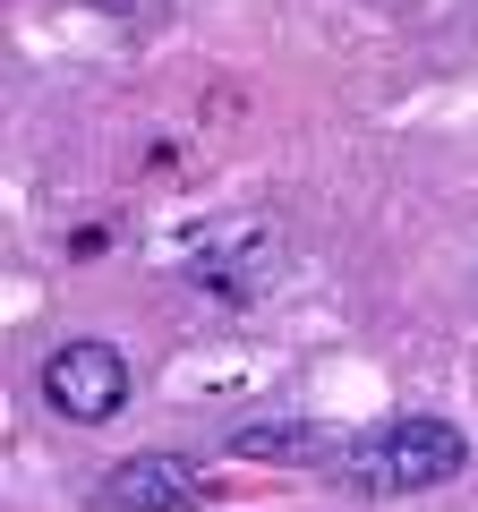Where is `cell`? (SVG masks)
Returning a JSON list of instances; mask_svg holds the SVG:
<instances>
[{"mask_svg": "<svg viewBox=\"0 0 478 512\" xmlns=\"http://www.w3.org/2000/svg\"><path fill=\"white\" fill-rule=\"evenodd\" d=\"M470 444H461L453 419H385L368 444L342 453V487L385 504V495H427V487H453Z\"/></svg>", "mask_w": 478, "mask_h": 512, "instance_id": "1", "label": "cell"}, {"mask_svg": "<svg viewBox=\"0 0 478 512\" xmlns=\"http://www.w3.org/2000/svg\"><path fill=\"white\" fill-rule=\"evenodd\" d=\"M43 402H52V419H69V427L120 419V402H129V359H120L111 342H60L52 359H43Z\"/></svg>", "mask_w": 478, "mask_h": 512, "instance_id": "2", "label": "cell"}, {"mask_svg": "<svg viewBox=\"0 0 478 512\" xmlns=\"http://www.w3.org/2000/svg\"><path fill=\"white\" fill-rule=\"evenodd\" d=\"M103 504L111 512H197L205 478H197V461H180V453H129V461H111Z\"/></svg>", "mask_w": 478, "mask_h": 512, "instance_id": "3", "label": "cell"}, {"mask_svg": "<svg viewBox=\"0 0 478 512\" xmlns=\"http://www.w3.org/2000/svg\"><path fill=\"white\" fill-rule=\"evenodd\" d=\"M274 265V239L265 231H239L231 248H205L197 256V291H222V299H248L257 291V274Z\"/></svg>", "mask_w": 478, "mask_h": 512, "instance_id": "4", "label": "cell"}, {"mask_svg": "<svg viewBox=\"0 0 478 512\" xmlns=\"http://www.w3.org/2000/svg\"><path fill=\"white\" fill-rule=\"evenodd\" d=\"M231 453L239 461H316V453H325V436H316V427L308 419H248V427H239V436H231Z\"/></svg>", "mask_w": 478, "mask_h": 512, "instance_id": "5", "label": "cell"}, {"mask_svg": "<svg viewBox=\"0 0 478 512\" xmlns=\"http://www.w3.org/2000/svg\"><path fill=\"white\" fill-rule=\"evenodd\" d=\"M86 9H103V18H129V9H146V0H86Z\"/></svg>", "mask_w": 478, "mask_h": 512, "instance_id": "6", "label": "cell"}]
</instances>
